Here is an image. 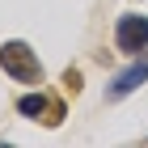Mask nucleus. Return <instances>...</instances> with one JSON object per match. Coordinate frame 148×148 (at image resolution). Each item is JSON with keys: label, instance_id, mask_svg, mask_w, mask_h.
Returning <instances> with one entry per match:
<instances>
[{"label": "nucleus", "instance_id": "nucleus-2", "mask_svg": "<svg viewBox=\"0 0 148 148\" xmlns=\"http://www.w3.org/2000/svg\"><path fill=\"white\" fill-rule=\"evenodd\" d=\"M114 42H119L123 55L148 51V17H119V25H114Z\"/></svg>", "mask_w": 148, "mask_h": 148}, {"label": "nucleus", "instance_id": "nucleus-1", "mask_svg": "<svg viewBox=\"0 0 148 148\" xmlns=\"http://www.w3.org/2000/svg\"><path fill=\"white\" fill-rule=\"evenodd\" d=\"M0 68L13 80H21V85H38L42 80V64H38V55L25 42H4L0 47Z\"/></svg>", "mask_w": 148, "mask_h": 148}, {"label": "nucleus", "instance_id": "nucleus-3", "mask_svg": "<svg viewBox=\"0 0 148 148\" xmlns=\"http://www.w3.org/2000/svg\"><path fill=\"white\" fill-rule=\"evenodd\" d=\"M144 80H148V59H144V64H136V68H127L123 76H114L110 97H127V93H131V89H140Z\"/></svg>", "mask_w": 148, "mask_h": 148}, {"label": "nucleus", "instance_id": "nucleus-4", "mask_svg": "<svg viewBox=\"0 0 148 148\" xmlns=\"http://www.w3.org/2000/svg\"><path fill=\"white\" fill-rule=\"evenodd\" d=\"M17 110H21L25 119H38V114H47V97H42V93H30V97L17 102Z\"/></svg>", "mask_w": 148, "mask_h": 148}]
</instances>
